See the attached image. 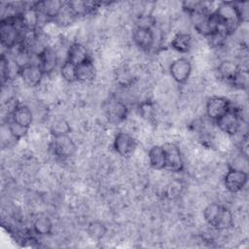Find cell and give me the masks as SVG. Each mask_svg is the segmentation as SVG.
<instances>
[{
	"instance_id": "obj_28",
	"label": "cell",
	"mask_w": 249,
	"mask_h": 249,
	"mask_svg": "<svg viewBox=\"0 0 249 249\" xmlns=\"http://www.w3.org/2000/svg\"><path fill=\"white\" fill-rule=\"evenodd\" d=\"M8 130L10 131L11 135L16 139V140H20L21 138L25 137L29 128H26L24 126L19 125L18 124L15 123L14 121H12L11 119L8 120V126H7Z\"/></svg>"
},
{
	"instance_id": "obj_24",
	"label": "cell",
	"mask_w": 249,
	"mask_h": 249,
	"mask_svg": "<svg viewBox=\"0 0 249 249\" xmlns=\"http://www.w3.org/2000/svg\"><path fill=\"white\" fill-rule=\"evenodd\" d=\"M33 231L40 236L50 235L53 232V222L47 215H39L33 221Z\"/></svg>"
},
{
	"instance_id": "obj_21",
	"label": "cell",
	"mask_w": 249,
	"mask_h": 249,
	"mask_svg": "<svg viewBox=\"0 0 249 249\" xmlns=\"http://www.w3.org/2000/svg\"><path fill=\"white\" fill-rule=\"evenodd\" d=\"M239 70L240 66L235 61L231 59H225L219 63L217 67V74L219 78L231 83Z\"/></svg>"
},
{
	"instance_id": "obj_17",
	"label": "cell",
	"mask_w": 249,
	"mask_h": 249,
	"mask_svg": "<svg viewBox=\"0 0 249 249\" xmlns=\"http://www.w3.org/2000/svg\"><path fill=\"white\" fill-rule=\"evenodd\" d=\"M19 20L25 31L33 32L38 26L40 20V13L35 4L29 8L23 9L18 15Z\"/></svg>"
},
{
	"instance_id": "obj_2",
	"label": "cell",
	"mask_w": 249,
	"mask_h": 249,
	"mask_svg": "<svg viewBox=\"0 0 249 249\" xmlns=\"http://www.w3.org/2000/svg\"><path fill=\"white\" fill-rule=\"evenodd\" d=\"M213 14L219 23L220 29L228 35L235 31L243 22L236 2H221L213 11Z\"/></svg>"
},
{
	"instance_id": "obj_8",
	"label": "cell",
	"mask_w": 249,
	"mask_h": 249,
	"mask_svg": "<svg viewBox=\"0 0 249 249\" xmlns=\"http://www.w3.org/2000/svg\"><path fill=\"white\" fill-rule=\"evenodd\" d=\"M169 74L171 78L180 85L188 82L191 77L193 65L190 59L186 57H179L174 59L169 65Z\"/></svg>"
},
{
	"instance_id": "obj_27",
	"label": "cell",
	"mask_w": 249,
	"mask_h": 249,
	"mask_svg": "<svg viewBox=\"0 0 249 249\" xmlns=\"http://www.w3.org/2000/svg\"><path fill=\"white\" fill-rule=\"evenodd\" d=\"M60 76L67 83L77 82V66L67 60H64L60 67Z\"/></svg>"
},
{
	"instance_id": "obj_14",
	"label": "cell",
	"mask_w": 249,
	"mask_h": 249,
	"mask_svg": "<svg viewBox=\"0 0 249 249\" xmlns=\"http://www.w3.org/2000/svg\"><path fill=\"white\" fill-rule=\"evenodd\" d=\"M40 16H44L49 20L56 19L65 7V3L59 0H46L35 3Z\"/></svg>"
},
{
	"instance_id": "obj_6",
	"label": "cell",
	"mask_w": 249,
	"mask_h": 249,
	"mask_svg": "<svg viewBox=\"0 0 249 249\" xmlns=\"http://www.w3.org/2000/svg\"><path fill=\"white\" fill-rule=\"evenodd\" d=\"M224 186L231 194L239 193L248 182V174L240 168H230L224 176Z\"/></svg>"
},
{
	"instance_id": "obj_3",
	"label": "cell",
	"mask_w": 249,
	"mask_h": 249,
	"mask_svg": "<svg viewBox=\"0 0 249 249\" xmlns=\"http://www.w3.org/2000/svg\"><path fill=\"white\" fill-rule=\"evenodd\" d=\"M18 15L15 17H7L1 19L0 41L1 45L6 49H13L21 44L23 40L24 28L21 25Z\"/></svg>"
},
{
	"instance_id": "obj_22",
	"label": "cell",
	"mask_w": 249,
	"mask_h": 249,
	"mask_svg": "<svg viewBox=\"0 0 249 249\" xmlns=\"http://www.w3.org/2000/svg\"><path fill=\"white\" fill-rule=\"evenodd\" d=\"M96 77V67L91 59L77 65V82L90 83Z\"/></svg>"
},
{
	"instance_id": "obj_5",
	"label": "cell",
	"mask_w": 249,
	"mask_h": 249,
	"mask_svg": "<svg viewBox=\"0 0 249 249\" xmlns=\"http://www.w3.org/2000/svg\"><path fill=\"white\" fill-rule=\"evenodd\" d=\"M137 140L127 132H118L113 141L114 151L122 158H129L137 149Z\"/></svg>"
},
{
	"instance_id": "obj_10",
	"label": "cell",
	"mask_w": 249,
	"mask_h": 249,
	"mask_svg": "<svg viewBox=\"0 0 249 249\" xmlns=\"http://www.w3.org/2000/svg\"><path fill=\"white\" fill-rule=\"evenodd\" d=\"M52 149L55 156L63 159L74 156L77 152V145L70 134L53 137Z\"/></svg>"
},
{
	"instance_id": "obj_23",
	"label": "cell",
	"mask_w": 249,
	"mask_h": 249,
	"mask_svg": "<svg viewBox=\"0 0 249 249\" xmlns=\"http://www.w3.org/2000/svg\"><path fill=\"white\" fill-rule=\"evenodd\" d=\"M150 166L156 170L165 169V158L161 145H154L148 151Z\"/></svg>"
},
{
	"instance_id": "obj_12",
	"label": "cell",
	"mask_w": 249,
	"mask_h": 249,
	"mask_svg": "<svg viewBox=\"0 0 249 249\" xmlns=\"http://www.w3.org/2000/svg\"><path fill=\"white\" fill-rule=\"evenodd\" d=\"M105 114L107 119L112 124H119L124 122L128 114V108L125 103L118 99L109 100L105 107Z\"/></svg>"
},
{
	"instance_id": "obj_20",
	"label": "cell",
	"mask_w": 249,
	"mask_h": 249,
	"mask_svg": "<svg viewBox=\"0 0 249 249\" xmlns=\"http://www.w3.org/2000/svg\"><path fill=\"white\" fill-rule=\"evenodd\" d=\"M169 46L177 53H187L192 50L193 37L187 32H178L172 37Z\"/></svg>"
},
{
	"instance_id": "obj_7",
	"label": "cell",
	"mask_w": 249,
	"mask_h": 249,
	"mask_svg": "<svg viewBox=\"0 0 249 249\" xmlns=\"http://www.w3.org/2000/svg\"><path fill=\"white\" fill-rule=\"evenodd\" d=\"M231 108V101L225 96L214 95L208 98L205 105L206 115L210 120L216 122Z\"/></svg>"
},
{
	"instance_id": "obj_16",
	"label": "cell",
	"mask_w": 249,
	"mask_h": 249,
	"mask_svg": "<svg viewBox=\"0 0 249 249\" xmlns=\"http://www.w3.org/2000/svg\"><path fill=\"white\" fill-rule=\"evenodd\" d=\"M99 2L92 1H70L65 3L66 9L73 17H82L93 13L99 8Z\"/></svg>"
},
{
	"instance_id": "obj_13",
	"label": "cell",
	"mask_w": 249,
	"mask_h": 249,
	"mask_svg": "<svg viewBox=\"0 0 249 249\" xmlns=\"http://www.w3.org/2000/svg\"><path fill=\"white\" fill-rule=\"evenodd\" d=\"M18 76L24 85L29 88H36L41 84L45 73L38 63H33L21 69Z\"/></svg>"
},
{
	"instance_id": "obj_15",
	"label": "cell",
	"mask_w": 249,
	"mask_h": 249,
	"mask_svg": "<svg viewBox=\"0 0 249 249\" xmlns=\"http://www.w3.org/2000/svg\"><path fill=\"white\" fill-rule=\"evenodd\" d=\"M38 64L41 66L45 75L52 73L58 62V56L56 52L51 47L43 48L38 53Z\"/></svg>"
},
{
	"instance_id": "obj_19",
	"label": "cell",
	"mask_w": 249,
	"mask_h": 249,
	"mask_svg": "<svg viewBox=\"0 0 249 249\" xmlns=\"http://www.w3.org/2000/svg\"><path fill=\"white\" fill-rule=\"evenodd\" d=\"M90 59L89 51L85 45L79 42H75L71 44L66 53V59L67 61L75 64L76 66Z\"/></svg>"
},
{
	"instance_id": "obj_30",
	"label": "cell",
	"mask_w": 249,
	"mask_h": 249,
	"mask_svg": "<svg viewBox=\"0 0 249 249\" xmlns=\"http://www.w3.org/2000/svg\"><path fill=\"white\" fill-rule=\"evenodd\" d=\"M0 74H1V83L2 85H4L6 82H8V80L11 77L12 75V68H11V63H10V60L4 55L2 54L1 56V59H0Z\"/></svg>"
},
{
	"instance_id": "obj_11",
	"label": "cell",
	"mask_w": 249,
	"mask_h": 249,
	"mask_svg": "<svg viewBox=\"0 0 249 249\" xmlns=\"http://www.w3.org/2000/svg\"><path fill=\"white\" fill-rule=\"evenodd\" d=\"M132 40L140 50L149 52L153 49L156 42L155 32L153 28L136 25L132 31Z\"/></svg>"
},
{
	"instance_id": "obj_9",
	"label": "cell",
	"mask_w": 249,
	"mask_h": 249,
	"mask_svg": "<svg viewBox=\"0 0 249 249\" xmlns=\"http://www.w3.org/2000/svg\"><path fill=\"white\" fill-rule=\"evenodd\" d=\"M218 127L228 135H234L238 132L241 124V116L237 109L231 108L228 113L215 122Z\"/></svg>"
},
{
	"instance_id": "obj_26",
	"label": "cell",
	"mask_w": 249,
	"mask_h": 249,
	"mask_svg": "<svg viewBox=\"0 0 249 249\" xmlns=\"http://www.w3.org/2000/svg\"><path fill=\"white\" fill-rule=\"evenodd\" d=\"M71 132L69 122L64 118L54 119L50 124V133L53 137L67 135Z\"/></svg>"
},
{
	"instance_id": "obj_18",
	"label": "cell",
	"mask_w": 249,
	"mask_h": 249,
	"mask_svg": "<svg viewBox=\"0 0 249 249\" xmlns=\"http://www.w3.org/2000/svg\"><path fill=\"white\" fill-rule=\"evenodd\" d=\"M10 119L21 126L30 128L34 121V114L30 107L27 105L18 104L10 115Z\"/></svg>"
},
{
	"instance_id": "obj_1",
	"label": "cell",
	"mask_w": 249,
	"mask_h": 249,
	"mask_svg": "<svg viewBox=\"0 0 249 249\" xmlns=\"http://www.w3.org/2000/svg\"><path fill=\"white\" fill-rule=\"evenodd\" d=\"M205 223L214 230L225 231L233 227V213L231 210L220 203L212 202L203 210Z\"/></svg>"
},
{
	"instance_id": "obj_25",
	"label": "cell",
	"mask_w": 249,
	"mask_h": 249,
	"mask_svg": "<svg viewBox=\"0 0 249 249\" xmlns=\"http://www.w3.org/2000/svg\"><path fill=\"white\" fill-rule=\"evenodd\" d=\"M108 229L106 225L99 220L90 221L87 227L88 235L94 241H100L101 239H103Z\"/></svg>"
},
{
	"instance_id": "obj_4",
	"label": "cell",
	"mask_w": 249,
	"mask_h": 249,
	"mask_svg": "<svg viewBox=\"0 0 249 249\" xmlns=\"http://www.w3.org/2000/svg\"><path fill=\"white\" fill-rule=\"evenodd\" d=\"M161 147L165 158V169L172 172L183 171L184 160L179 146L172 142H166Z\"/></svg>"
},
{
	"instance_id": "obj_29",
	"label": "cell",
	"mask_w": 249,
	"mask_h": 249,
	"mask_svg": "<svg viewBox=\"0 0 249 249\" xmlns=\"http://www.w3.org/2000/svg\"><path fill=\"white\" fill-rule=\"evenodd\" d=\"M248 71L246 69H241L238 71L234 79L231 82V85H233L235 88L240 89H245L248 87Z\"/></svg>"
}]
</instances>
